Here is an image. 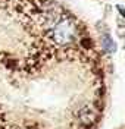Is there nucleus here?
Returning <instances> with one entry per match:
<instances>
[{
	"mask_svg": "<svg viewBox=\"0 0 125 129\" xmlns=\"http://www.w3.org/2000/svg\"><path fill=\"white\" fill-rule=\"evenodd\" d=\"M118 10H119V12H121V13H122V15L125 16V10H124V9H122V8H118Z\"/></svg>",
	"mask_w": 125,
	"mask_h": 129,
	"instance_id": "nucleus-3",
	"label": "nucleus"
},
{
	"mask_svg": "<svg viewBox=\"0 0 125 129\" xmlns=\"http://www.w3.org/2000/svg\"><path fill=\"white\" fill-rule=\"evenodd\" d=\"M78 35H80V24L69 13H63L44 32V38L58 47L71 46L78 40Z\"/></svg>",
	"mask_w": 125,
	"mask_h": 129,
	"instance_id": "nucleus-1",
	"label": "nucleus"
},
{
	"mask_svg": "<svg viewBox=\"0 0 125 129\" xmlns=\"http://www.w3.org/2000/svg\"><path fill=\"white\" fill-rule=\"evenodd\" d=\"M78 117H80V120L83 122L85 126L87 125H93L96 122V117H97V109L93 107V106H85V107H83L80 110Z\"/></svg>",
	"mask_w": 125,
	"mask_h": 129,
	"instance_id": "nucleus-2",
	"label": "nucleus"
}]
</instances>
